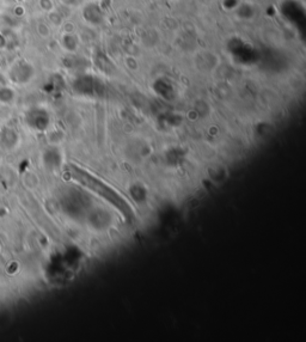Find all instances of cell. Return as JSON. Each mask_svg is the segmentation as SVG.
Listing matches in <instances>:
<instances>
[{"instance_id": "1", "label": "cell", "mask_w": 306, "mask_h": 342, "mask_svg": "<svg viewBox=\"0 0 306 342\" xmlns=\"http://www.w3.org/2000/svg\"><path fill=\"white\" fill-rule=\"evenodd\" d=\"M71 175L75 181H78L79 183H82L84 187L89 188L90 191L97 193L99 197L105 199L106 201L110 202L111 205H114L118 210L125 215L126 218H131L133 215V211L131 206L128 205V202L125 200L124 198L120 197V195L115 191H112L110 187L105 185L102 181H99L98 178L94 177L92 175H90L89 172L81 169L72 167L71 168Z\"/></svg>"}]
</instances>
